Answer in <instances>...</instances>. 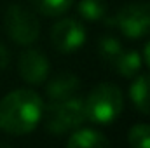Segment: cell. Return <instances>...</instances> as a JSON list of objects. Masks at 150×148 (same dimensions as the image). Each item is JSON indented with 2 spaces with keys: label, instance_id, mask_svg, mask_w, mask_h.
Listing matches in <instances>:
<instances>
[{
  "label": "cell",
  "instance_id": "obj_4",
  "mask_svg": "<svg viewBox=\"0 0 150 148\" xmlns=\"http://www.w3.org/2000/svg\"><path fill=\"white\" fill-rule=\"evenodd\" d=\"M4 28L9 38L19 45L33 44L40 33L37 16L30 9L19 4H12L7 7L5 16H4Z\"/></svg>",
  "mask_w": 150,
  "mask_h": 148
},
{
  "label": "cell",
  "instance_id": "obj_16",
  "mask_svg": "<svg viewBox=\"0 0 150 148\" xmlns=\"http://www.w3.org/2000/svg\"><path fill=\"white\" fill-rule=\"evenodd\" d=\"M9 61H11V56H9V49L0 44V70H5L9 66Z\"/></svg>",
  "mask_w": 150,
  "mask_h": 148
},
{
  "label": "cell",
  "instance_id": "obj_5",
  "mask_svg": "<svg viewBox=\"0 0 150 148\" xmlns=\"http://www.w3.org/2000/svg\"><path fill=\"white\" fill-rule=\"evenodd\" d=\"M110 25H115L127 38H142L150 35V2L124 5Z\"/></svg>",
  "mask_w": 150,
  "mask_h": 148
},
{
  "label": "cell",
  "instance_id": "obj_12",
  "mask_svg": "<svg viewBox=\"0 0 150 148\" xmlns=\"http://www.w3.org/2000/svg\"><path fill=\"white\" fill-rule=\"evenodd\" d=\"M30 2L40 14L51 16V18L65 14L74 4V0H30Z\"/></svg>",
  "mask_w": 150,
  "mask_h": 148
},
{
  "label": "cell",
  "instance_id": "obj_15",
  "mask_svg": "<svg viewBox=\"0 0 150 148\" xmlns=\"http://www.w3.org/2000/svg\"><path fill=\"white\" fill-rule=\"evenodd\" d=\"M127 143L134 148H150V125L136 124L127 132Z\"/></svg>",
  "mask_w": 150,
  "mask_h": 148
},
{
  "label": "cell",
  "instance_id": "obj_8",
  "mask_svg": "<svg viewBox=\"0 0 150 148\" xmlns=\"http://www.w3.org/2000/svg\"><path fill=\"white\" fill-rule=\"evenodd\" d=\"M79 89H80V80L77 75L59 73L47 82L45 92L51 101H63V99L74 98Z\"/></svg>",
  "mask_w": 150,
  "mask_h": 148
},
{
  "label": "cell",
  "instance_id": "obj_7",
  "mask_svg": "<svg viewBox=\"0 0 150 148\" xmlns=\"http://www.w3.org/2000/svg\"><path fill=\"white\" fill-rule=\"evenodd\" d=\"M18 72L26 84H44L49 75V59L40 49H25L18 59Z\"/></svg>",
  "mask_w": 150,
  "mask_h": 148
},
{
  "label": "cell",
  "instance_id": "obj_1",
  "mask_svg": "<svg viewBox=\"0 0 150 148\" xmlns=\"http://www.w3.org/2000/svg\"><path fill=\"white\" fill-rule=\"evenodd\" d=\"M44 101L30 89H16L0 99V131L23 136L32 132L44 115Z\"/></svg>",
  "mask_w": 150,
  "mask_h": 148
},
{
  "label": "cell",
  "instance_id": "obj_14",
  "mask_svg": "<svg viewBox=\"0 0 150 148\" xmlns=\"http://www.w3.org/2000/svg\"><path fill=\"white\" fill-rule=\"evenodd\" d=\"M98 52H100L101 59L107 61V63L112 66L113 61L117 59V56L122 52V45H120V42L115 37L107 35V37L100 38V42H98Z\"/></svg>",
  "mask_w": 150,
  "mask_h": 148
},
{
  "label": "cell",
  "instance_id": "obj_2",
  "mask_svg": "<svg viewBox=\"0 0 150 148\" xmlns=\"http://www.w3.org/2000/svg\"><path fill=\"white\" fill-rule=\"evenodd\" d=\"M122 106H124L122 92L113 84H100V85H96L89 92L87 99L84 101L86 118L94 122V124H100V125L112 124L120 115Z\"/></svg>",
  "mask_w": 150,
  "mask_h": 148
},
{
  "label": "cell",
  "instance_id": "obj_6",
  "mask_svg": "<svg viewBox=\"0 0 150 148\" xmlns=\"http://www.w3.org/2000/svg\"><path fill=\"white\" fill-rule=\"evenodd\" d=\"M51 42L63 54L75 52L86 42V26L72 18L61 19L51 28Z\"/></svg>",
  "mask_w": 150,
  "mask_h": 148
},
{
  "label": "cell",
  "instance_id": "obj_17",
  "mask_svg": "<svg viewBox=\"0 0 150 148\" xmlns=\"http://www.w3.org/2000/svg\"><path fill=\"white\" fill-rule=\"evenodd\" d=\"M143 58H145V63L150 68V40L145 44V49H143Z\"/></svg>",
  "mask_w": 150,
  "mask_h": 148
},
{
  "label": "cell",
  "instance_id": "obj_9",
  "mask_svg": "<svg viewBox=\"0 0 150 148\" xmlns=\"http://www.w3.org/2000/svg\"><path fill=\"white\" fill-rule=\"evenodd\" d=\"M129 98L138 111L150 115V75H138L131 82Z\"/></svg>",
  "mask_w": 150,
  "mask_h": 148
},
{
  "label": "cell",
  "instance_id": "obj_13",
  "mask_svg": "<svg viewBox=\"0 0 150 148\" xmlns=\"http://www.w3.org/2000/svg\"><path fill=\"white\" fill-rule=\"evenodd\" d=\"M107 5L103 0H80L79 2V14L86 21H100L105 18Z\"/></svg>",
  "mask_w": 150,
  "mask_h": 148
},
{
  "label": "cell",
  "instance_id": "obj_3",
  "mask_svg": "<svg viewBox=\"0 0 150 148\" xmlns=\"http://www.w3.org/2000/svg\"><path fill=\"white\" fill-rule=\"evenodd\" d=\"M42 118L45 120V129L56 136L72 132L74 129L80 127L87 120L84 101L77 99V98L52 101V105L44 108Z\"/></svg>",
  "mask_w": 150,
  "mask_h": 148
},
{
  "label": "cell",
  "instance_id": "obj_11",
  "mask_svg": "<svg viewBox=\"0 0 150 148\" xmlns=\"http://www.w3.org/2000/svg\"><path fill=\"white\" fill-rule=\"evenodd\" d=\"M112 66L119 75H122L126 78H133L142 68V54L138 51H133V49L131 51L122 49V52L117 56Z\"/></svg>",
  "mask_w": 150,
  "mask_h": 148
},
{
  "label": "cell",
  "instance_id": "obj_10",
  "mask_svg": "<svg viewBox=\"0 0 150 148\" xmlns=\"http://www.w3.org/2000/svg\"><path fill=\"white\" fill-rule=\"evenodd\" d=\"M67 145L70 148H103L108 147L110 141L94 129H79V131H72Z\"/></svg>",
  "mask_w": 150,
  "mask_h": 148
}]
</instances>
